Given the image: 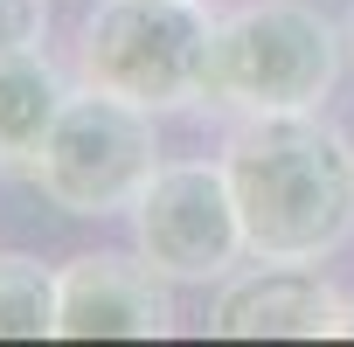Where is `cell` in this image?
<instances>
[{
    "instance_id": "obj_1",
    "label": "cell",
    "mask_w": 354,
    "mask_h": 347,
    "mask_svg": "<svg viewBox=\"0 0 354 347\" xmlns=\"http://www.w3.org/2000/svg\"><path fill=\"white\" fill-rule=\"evenodd\" d=\"M243 243L264 264H319L354 229V146L319 111L243 118L223 146Z\"/></svg>"
},
{
    "instance_id": "obj_2",
    "label": "cell",
    "mask_w": 354,
    "mask_h": 347,
    "mask_svg": "<svg viewBox=\"0 0 354 347\" xmlns=\"http://www.w3.org/2000/svg\"><path fill=\"white\" fill-rule=\"evenodd\" d=\"M340 84V28L306 0H243L216 21L202 104L230 118L319 111Z\"/></svg>"
},
{
    "instance_id": "obj_3",
    "label": "cell",
    "mask_w": 354,
    "mask_h": 347,
    "mask_svg": "<svg viewBox=\"0 0 354 347\" xmlns=\"http://www.w3.org/2000/svg\"><path fill=\"white\" fill-rule=\"evenodd\" d=\"M216 15L202 0H97L77 42V77L146 111L202 104Z\"/></svg>"
},
{
    "instance_id": "obj_4",
    "label": "cell",
    "mask_w": 354,
    "mask_h": 347,
    "mask_svg": "<svg viewBox=\"0 0 354 347\" xmlns=\"http://www.w3.org/2000/svg\"><path fill=\"white\" fill-rule=\"evenodd\" d=\"M160 111L125 104L111 91H70L42 153L28 160V181L63 216H132L146 181L160 174Z\"/></svg>"
},
{
    "instance_id": "obj_5",
    "label": "cell",
    "mask_w": 354,
    "mask_h": 347,
    "mask_svg": "<svg viewBox=\"0 0 354 347\" xmlns=\"http://www.w3.org/2000/svg\"><path fill=\"white\" fill-rule=\"evenodd\" d=\"M132 250L167 278V285H216L230 278L250 243H243V216L230 195L223 160H160V174L146 181V195L132 202Z\"/></svg>"
},
{
    "instance_id": "obj_6",
    "label": "cell",
    "mask_w": 354,
    "mask_h": 347,
    "mask_svg": "<svg viewBox=\"0 0 354 347\" xmlns=\"http://www.w3.org/2000/svg\"><path fill=\"white\" fill-rule=\"evenodd\" d=\"M167 278L139 257H104L84 250L56 271V340H153L174 333V306L160 292Z\"/></svg>"
},
{
    "instance_id": "obj_7",
    "label": "cell",
    "mask_w": 354,
    "mask_h": 347,
    "mask_svg": "<svg viewBox=\"0 0 354 347\" xmlns=\"http://www.w3.org/2000/svg\"><path fill=\"white\" fill-rule=\"evenodd\" d=\"M223 340H319L347 333V299L313 264H264L243 278H223V299L209 312Z\"/></svg>"
},
{
    "instance_id": "obj_8",
    "label": "cell",
    "mask_w": 354,
    "mask_h": 347,
    "mask_svg": "<svg viewBox=\"0 0 354 347\" xmlns=\"http://www.w3.org/2000/svg\"><path fill=\"white\" fill-rule=\"evenodd\" d=\"M63 77L49 70L42 49H8L0 56V167H28L63 111Z\"/></svg>"
},
{
    "instance_id": "obj_9",
    "label": "cell",
    "mask_w": 354,
    "mask_h": 347,
    "mask_svg": "<svg viewBox=\"0 0 354 347\" xmlns=\"http://www.w3.org/2000/svg\"><path fill=\"white\" fill-rule=\"evenodd\" d=\"M0 340H56V271L28 250H0Z\"/></svg>"
},
{
    "instance_id": "obj_10",
    "label": "cell",
    "mask_w": 354,
    "mask_h": 347,
    "mask_svg": "<svg viewBox=\"0 0 354 347\" xmlns=\"http://www.w3.org/2000/svg\"><path fill=\"white\" fill-rule=\"evenodd\" d=\"M49 0H0V56L8 49H42Z\"/></svg>"
},
{
    "instance_id": "obj_11",
    "label": "cell",
    "mask_w": 354,
    "mask_h": 347,
    "mask_svg": "<svg viewBox=\"0 0 354 347\" xmlns=\"http://www.w3.org/2000/svg\"><path fill=\"white\" fill-rule=\"evenodd\" d=\"M347 333H354V306H347Z\"/></svg>"
},
{
    "instance_id": "obj_12",
    "label": "cell",
    "mask_w": 354,
    "mask_h": 347,
    "mask_svg": "<svg viewBox=\"0 0 354 347\" xmlns=\"http://www.w3.org/2000/svg\"><path fill=\"white\" fill-rule=\"evenodd\" d=\"M347 35H354V28H347Z\"/></svg>"
}]
</instances>
